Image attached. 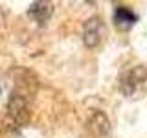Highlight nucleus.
Segmentation results:
<instances>
[{
    "instance_id": "obj_1",
    "label": "nucleus",
    "mask_w": 147,
    "mask_h": 138,
    "mask_svg": "<svg viewBox=\"0 0 147 138\" xmlns=\"http://www.w3.org/2000/svg\"><path fill=\"white\" fill-rule=\"evenodd\" d=\"M7 112L11 120L18 125H24V123L30 122V105H28V99L22 94H17V92L11 94V98L7 101Z\"/></svg>"
},
{
    "instance_id": "obj_2",
    "label": "nucleus",
    "mask_w": 147,
    "mask_h": 138,
    "mask_svg": "<svg viewBox=\"0 0 147 138\" xmlns=\"http://www.w3.org/2000/svg\"><path fill=\"white\" fill-rule=\"evenodd\" d=\"M103 37V22L99 17H92L85 22L83 28V43L86 48H96Z\"/></svg>"
},
{
    "instance_id": "obj_3",
    "label": "nucleus",
    "mask_w": 147,
    "mask_h": 138,
    "mask_svg": "<svg viewBox=\"0 0 147 138\" xmlns=\"http://www.w3.org/2000/svg\"><path fill=\"white\" fill-rule=\"evenodd\" d=\"M145 79H147V68L144 66V64H138V66L131 68L129 72L123 74V77H121V89H123L125 94L131 96Z\"/></svg>"
},
{
    "instance_id": "obj_4",
    "label": "nucleus",
    "mask_w": 147,
    "mask_h": 138,
    "mask_svg": "<svg viewBox=\"0 0 147 138\" xmlns=\"http://www.w3.org/2000/svg\"><path fill=\"white\" fill-rule=\"evenodd\" d=\"M52 13H53V6L50 2H42V0L33 2L30 6V9H28V15L33 18L35 22H39V24H44L52 17Z\"/></svg>"
},
{
    "instance_id": "obj_5",
    "label": "nucleus",
    "mask_w": 147,
    "mask_h": 138,
    "mask_svg": "<svg viewBox=\"0 0 147 138\" xmlns=\"http://www.w3.org/2000/svg\"><path fill=\"white\" fill-rule=\"evenodd\" d=\"M114 22H116V26L121 28V30H129V28H132L134 22H136V13L127 6H118L114 9Z\"/></svg>"
},
{
    "instance_id": "obj_6",
    "label": "nucleus",
    "mask_w": 147,
    "mask_h": 138,
    "mask_svg": "<svg viewBox=\"0 0 147 138\" xmlns=\"http://www.w3.org/2000/svg\"><path fill=\"white\" fill-rule=\"evenodd\" d=\"M88 129L94 133V135H98V136L107 135L109 129H110V122H109V118L105 116V112H101V110H94L92 116H90V120H88Z\"/></svg>"
}]
</instances>
